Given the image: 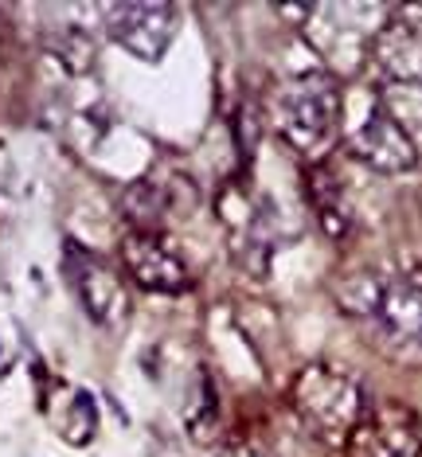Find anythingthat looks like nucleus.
<instances>
[{"mask_svg": "<svg viewBox=\"0 0 422 457\" xmlns=\"http://www.w3.org/2000/svg\"><path fill=\"white\" fill-rule=\"evenodd\" d=\"M341 87L333 75L313 71V75H297L285 82L274 98V121L277 133L305 157H321L333 145L336 126H341Z\"/></svg>", "mask_w": 422, "mask_h": 457, "instance_id": "obj_1", "label": "nucleus"}, {"mask_svg": "<svg viewBox=\"0 0 422 457\" xmlns=\"http://www.w3.org/2000/svg\"><path fill=\"white\" fill-rule=\"evenodd\" d=\"M290 403H294L297 419L313 430V438L341 442V445H348L352 430L368 411L360 383L336 368H325V363L297 371V379L290 387Z\"/></svg>", "mask_w": 422, "mask_h": 457, "instance_id": "obj_2", "label": "nucleus"}, {"mask_svg": "<svg viewBox=\"0 0 422 457\" xmlns=\"http://www.w3.org/2000/svg\"><path fill=\"white\" fill-rule=\"evenodd\" d=\"M102 16H106L110 39L145 63H157L169 51L180 24L177 4H161V0H121V4L102 8Z\"/></svg>", "mask_w": 422, "mask_h": 457, "instance_id": "obj_3", "label": "nucleus"}, {"mask_svg": "<svg viewBox=\"0 0 422 457\" xmlns=\"http://www.w3.org/2000/svg\"><path fill=\"white\" fill-rule=\"evenodd\" d=\"M372 320L384 348L403 360H422V274H399L384 282Z\"/></svg>", "mask_w": 422, "mask_h": 457, "instance_id": "obj_4", "label": "nucleus"}, {"mask_svg": "<svg viewBox=\"0 0 422 457\" xmlns=\"http://www.w3.org/2000/svg\"><path fill=\"white\" fill-rule=\"evenodd\" d=\"M348 149L356 161H364L376 172H410L418 164V145L384 113L376 98H368L364 113L348 129Z\"/></svg>", "mask_w": 422, "mask_h": 457, "instance_id": "obj_5", "label": "nucleus"}, {"mask_svg": "<svg viewBox=\"0 0 422 457\" xmlns=\"http://www.w3.org/2000/svg\"><path fill=\"white\" fill-rule=\"evenodd\" d=\"M348 457H422V422L403 403L368 407L348 438Z\"/></svg>", "mask_w": 422, "mask_h": 457, "instance_id": "obj_6", "label": "nucleus"}, {"mask_svg": "<svg viewBox=\"0 0 422 457\" xmlns=\"http://www.w3.org/2000/svg\"><path fill=\"white\" fill-rule=\"evenodd\" d=\"M121 266H126V274L137 282L141 289H149V294H184V289L192 286L188 278V266H184V258L172 251L169 238H161L157 231H129L121 238Z\"/></svg>", "mask_w": 422, "mask_h": 457, "instance_id": "obj_7", "label": "nucleus"}, {"mask_svg": "<svg viewBox=\"0 0 422 457\" xmlns=\"http://www.w3.org/2000/svg\"><path fill=\"white\" fill-rule=\"evenodd\" d=\"M67 274H70V286H75L82 309H87L98 325H118V320H126L129 294H126L121 274L110 262L79 251V246H70L67 251Z\"/></svg>", "mask_w": 422, "mask_h": 457, "instance_id": "obj_8", "label": "nucleus"}, {"mask_svg": "<svg viewBox=\"0 0 422 457\" xmlns=\"http://www.w3.org/2000/svg\"><path fill=\"white\" fill-rule=\"evenodd\" d=\"M376 87H422V32L407 20H391L372 36Z\"/></svg>", "mask_w": 422, "mask_h": 457, "instance_id": "obj_9", "label": "nucleus"}, {"mask_svg": "<svg viewBox=\"0 0 422 457\" xmlns=\"http://www.w3.org/2000/svg\"><path fill=\"white\" fill-rule=\"evenodd\" d=\"M305 188H309V204H313V212H317V220H321L328 238H344L352 231V212H348L344 192H341V184L333 180V172L317 164V169L309 172Z\"/></svg>", "mask_w": 422, "mask_h": 457, "instance_id": "obj_10", "label": "nucleus"}, {"mask_svg": "<svg viewBox=\"0 0 422 457\" xmlns=\"http://www.w3.org/2000/svg\"><path fill=\"white\" fill-rule=\"evenodd\" d=\"M172 204H177V195L157 180H133L121 192V212L133 223V231H157L161 220L172 212Z\"/></svg>", "mask_w": 422, "mask_h": 457, "instance_id": "obj_11", "label": "nucleus"}, {"mask_svg": "<svg viewBox=\"0 0 422 457\" xmlns=\"http://www.w3.org/2000/svg\"><path fill=\"white\" fill-rule=\"evenodd\" d=\"M51 51L59 55V63L70 67V71H90L95 67V39H90L82 28H59L51 36Z\"/></svg>", "mask_w": 422, "mask_h": 457, "instance_id": "obj_12", "label": "nucleus"}, {"mask_svg": "<svg viewBox=\"0 0 422 457\" xmlns=\"http://www.w3.org/2000/svg\"><path fill=\"white\" fill-rule=\"evenodd\" d=\"M219 457H270V453H262L259 445H246L243 442V445H231V450H223Z\"/></svg>", "mask_w": 422, "mask_h": 457, "instance_id": "obj_13", "label": "nucleus"}]
</instances>
